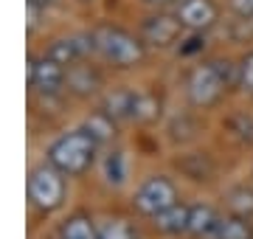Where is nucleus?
Segmentation results:
<instances>
[{
	"label": "nucleus",
	"mask_w": 253,
	"mask_h": 239,
	"mask_svg": "<svg viewBox=\"0 0 253 239\" xmlns=\"http://www.w3.org/2000/svg\"><path fill=\"white\" fill-rule=\"evenodd\" d=\"M104 180L113 186H124L126 183V155L121 149H113L104 158Z\"/></svg>",
	"instance_id": "f3484780"
},
{
	"label": "nucleus",
	"mask_w": 253,
	"mask_h": 239,
	"mask_svg": "<svg viewBox=\"0 0 253 239\" xmlns=\"http://www.w3.org/2000/svg\"><path fill=\"white\" fill-rule=\"evenodd\" d=\"M84 129H87L99 144H104V141H110L113 135H116V119H113L107 110H99L84 121Z\"/></svg>",
	"instance_id": "2eb2a0df"
},
{
	"label": "nucleus",
	"mask_w": 253,
	"mask_h": 239,
	"mask_svg": "<svg viewBox=\"0 0 253 239\" xmlns=\"http://www.w3.org/2000/svg\"><path fill=\"white\" fill-rule=\"evenodd\" d=\"M59 239H99V225L90 214L76 211L59 225Z\"/></svg>",
	"instance_id": "f8f14e48"
},
{
	"label": "nucleus",
	"mask_w": 253,
	"mask_h": 239,
	"mask_svg": "<svg viewBox=\"0 0 253 239\" xmlns=\"http://www.w3.org/2000/svg\"><path fill=\"white\" fill-rule=\"evenodd\" d=\"M65 192H68L65 189V175L59 169H54L48 160L37 163L28 172V200H31L37 211L51 214L56 208H62Z\"/></svg>",
	"instance_id": "20e7f679"
},
{
	"label": "nucleus",
	"mask_w": 253,
	"mask_h": 239,
	"mask_svg": "<svg viewBox=\"0 0 253 239\" xmlns=\"http://www.w3.org/2000/svg\"><path fill=\"white\" fill-rule=\"evenodd\" d=\"M189 42H191V45L180 48V54H186V56H189V54H194V51H200V48H203V40H200V37H191Z\"/></svg>",
	"instance_id": "4be33fe9"
},
{
	"label": "nucleus",
	"mask_w": 253,
	"mask_h": 239,
	"mask_svg": "<svg viewBox=\"0 0 253 239\" xmlns=\"http://www.w3.org/2000/svg\"><path fill=\"white\" fill-rule=\"evenodd\" d=\"M144 3H152V6H166V3H172V0H144Z\"/></svg>",
	"instance_id": "5701e85b"
},
{
	"label": "nucleus",
	"mask_w": 253,
	"mask_h": 239,
	"mask_svg": "<svg viewBox=\"0 0 253 239\" xmlns=\"http://www.w3.org/2000/svg\"><path fill=\"white\" fill-rule=\"evenodd\" d=\"M99 141L93 138L84 127L68 129L62 135H56L51 144H48L45 160L54 169H59L65 177H82L87 175L99 158Z\"/></svg>",
	"instance_id": "f257e3e1"
},
{
	"label": "nucleus",
	"mask_w": 253,
	"mask_h": 239,
	"mask_svg": "<svg viewBox=\"0 0 253 239\" xmlns=\"http://www.w3.org/2000/svg\"><path fill=\"white\" fill-rule=\"evenodd\" d=\"M231 84H239V65L222 62V59H214V62H203L197 65L189 76V101L194 107H214L219 104V99L225 96V90Z\"/></svg>",
	"instance_id": "f03ea898"
},
{
	"label": "nucleus",
	"mask_w": 253,
	"mask_h": 239,
	"mask_svg": "<svg viewBox=\"0 0 253 239\" xmlns=\"http://www.w3.org/2000/svg\"><path fill=\"white\" fill-rule=\"evenodd\" d=\"M189 220H191V205L174 202L172 208H166L163 214L155 217L152 225L163 237H183V234H189Z\"/></svg>",
	"instance_id": "9d476101"
},
{
	"label": "nucleus",
	"mask_w": 253,
	"mask_h": 239,
	"mask_svg": "<svg viewBox=\"0 0 253 239\" xmlns=\"http://www.w3.org/2000/svg\"><path fill=\"white\" fill-rule=\"evenodd\" d=\"M129 119L141 121V124L155 121L158 119V101H155L149 93H135L132 90V99H129Z\"/></svg>",
	"instance_id": "dca6fc26"
},
{
	"label": "nucleus",
	"mask_w": 253,
	"mask_h": 239,
	"mask_svg": "<svg viewBox=\"0 0 253 239\" xmlns=\"http://www.w3.org/2000/svg\"><path fill=\"white\" fill-rule=\"evenodd\" d=\"M239 84H242V90L253 96V51L239 59Z\"/></svg>",
	"instance_id": "6ab92c4d"
},
{
	"label": "nucleus",
	"mask_w": 253,
	"mask_h": 239,
	"mask_svg": "<svg viewBox=\"0 0 253 239\" xmlns=\"http://www.w3.org/2000/svg\"><path fill=\"white\" fill-rule=\"evenodd\" d=\"M214 239H253V222L236 214H225L214 231Z\"/></svg>",
	"instance_id": "ddd939ff"
},
{
	"label": "nucleus",
	"mask_w": 253,
	"mask_h": 239,
	"mask_svg": "<svg viewBox=\"0 0 253 239\" xmlns=\"http://www.w3.org/2000/svg\"><path fill=\"white\" fill-rule=\"evenodd\" d=\"M228 6H231V11H234L236 17L253 20V0H228Z\"/></svg>",
	"instance_id": "412c9836"
},
{
	"label": "nucleus",
	"mask_w": 253,
	"mask_h": 239,
	"mask_svg": "<svg viewBox=\"0 0 253 239\" xmlns=\"http://www.w3.org/2000/svg\"><path fill=\"white\" fill-rule=\"evenodd\" d=\"M28 82L40 96H54L65 87L68 82V71L65 65H59L56 59H51L48 54L34 56L31 59V68H28Z\"/></svg>",
	"instance_id": "423d86ee"
},
{
	"label": "nucleus",
	"mask_w": 253,
	"mask_h": 239,
	"mask_svg": "<svg viewBox=\"0 0 253 239\" xmlns=\"http://www.w3.org/2000/svg\"><path fill=\"white\" fill-rule=\"evenodd\" d=\"M26 3H28V28L34 31L37 20H40V14L48 9V3H51V0H26Z\"/></svg>",
	"instance_id": "aec40b11"
},
{
	"label": "nucleus",
	"mask_w": 253,
	"mask_h": 239,
	"mask_svg": "<svg viewBox=\"0 0 253 239\" xmlns=\"http://www.w3.org/2000/svg\"><path fill=\"white\" fill-rule=\"evenodd\" d=\"M99 239H135V231L126 220H107L99 225Z\"/></svg>",
	"instance_id": "a211bd4d"
},
{
	"label": "nucleus",
	"mask_w": 253,
	"mask_h": 239,
	"mask_svg": "<svg viewBox=\"0 0 253 239\" xmlns=\"http://www.w3.org/2000/svg\"><path fill=\"white\" fill-rule=\"evenodd\" d=\"M228 211L245 220H253V189L251 186H236L228 192Z\"/></svg>",
	"instance_id": "4468645a"
},
{
	"label": "nucleus",
	"mask_w": 253,
	"mask_h": 239,
	"mask_svg": "<svg viewBox=\"0 0 253 239\" xmlns=\"http://www.w3.org/2000/svg\"><path fill=\"white\" fill-rule=\"evenodd\" d=\"M180 34H183V23L177 20V14H152L141 23V40L155 48L174 45L180 40Z\"/></svg>",
	"instance_id": "6e6552de"
},
{
	"label": "nucleus",
	"mask_w": 253,
	"mask_h": 239,
	"mask_svg": "<svg viewBox=\"0 0 253 239\" xmlns=\"http://www.w3.org/2000/svg\"><path fill=\"white\" fill-rule=\"evenodd\" d=\"M93 51V40L90 34H71V37H59L51 42V48H48V56L51 59H56L59 65H76L79 59H84V56Z\"/></svg>",
	"instance_id": "1a4fd4ad"
},
{
	"label": "nucleus",
	"mask_w": 253,
	"mask_h": 239,
	"mask_svg": "<svg viewBox=\"0 0 253 239\" xmlns=\"http://www.w3.org/2000/svg\"><path fill=\"white\" fill-rule=\"evenodd\" d=\"M90 40L93 51L113 68H135L144 59V40H138L121 26L101 23L90 31Z\"/></svg>",
	"instance_id": "7ed1b4c3"
},
{
	"label": "nucleus",
	"mask_w": 253,
	"mask_h": 239,
	"mask_svg": "<svg viewBox=\"0 0 253 239\" xmlns=\"http://www.w3.org/2000/svg\"><path fill=\"white\" fill-rule=\"evenodd\" d=\"M174 202H177V186H174L172 177L166 175L144 177L138 183V189L132 192V208L141 217H149V220H155L166 208H172Z\"/></svg>",
	"instance_id": "39448f33"
},
{
	"label": "nucleus",
	"mask_w": 253,
	"mask_h": 239,
	"mask_svg": "<svg viewBox=\"0 0 253 239\" xmlns=\"http://www.w3.org/2000/svg\"><path fill=\"white\" fill-rule=\"evenodd\" d=\"M222 214L208 205V202H194L191 205V220H189V234L194 239H214V231H217Z\"/></svg>",
	"instance_id": "9b49d317"
},
{
	"label": "nucleus",
	"mask_w": 253,
	"mask_h": 239,
	"mask_svg": "<svg viewBox=\"0 0 253 239\" xmlns=\"http://www.w3.org/2000/svg\"><path fill=\"white\" fill-rule=\"evenodd\" d=\"M174 14L183 23V28H189L191 34H203V31L217 26L219 6L214 0H180Z\"/></svg>",
	"instance_id": "0eeeda50"
}]
</instances>
